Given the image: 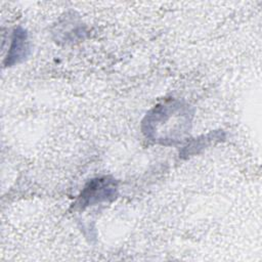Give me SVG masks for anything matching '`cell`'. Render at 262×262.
Returning <instances> with one entry per match:
<instances>
[{
    "mask_svg": "<svg viewBox=\"0 0 262 262\" xmlns=\"http://www.w3.org/2000/svg\"><path fill=\"white\" fill-rule=\"evenodd\" d=\"M188 112L178 101H169L157 105L143 121V132L146 137L167 144L180 141L187 132Z\"/></svg>",
    "mask_w": 262,
    "mask_h": 262,
    "instance_id": "cell-1",
    "label": "cell"
},
{
    "mask_svg": "<svg viewBox=\"0 0 262 262\" xmlns=\"http://www.w3.org/2000/svg\"><path fill=\"white\" fill-rule=\"evenodd\" d=\"M117 195V183L108 176L98 177L90 180L83 188L76 203L80 208L94 205L100 202L112 201Z\"/></svg>",
    "mask_w": 262,
    "mask_h": 262,
    "instance_id": "cell-2",
    "label": "cell"
},
{
    "mask_svg": "<svg viewBox=\"0 0 262 262\" xmlns=\"http://www.w3.org/2000/svg\"><path fill=\"white\" fill-rule=\"evenodd\" d=\"M28 53H29L28 34L24 29L17 28L13 33L11 45L7 53L5 64L12 66L14 63H17L24 60L28 56Z\"/></svg>",
    "mask_w": 262,
    "mask_h": 262,
    "instance_id": "cell-3",
    "label": "cell"
}]
</instances>
